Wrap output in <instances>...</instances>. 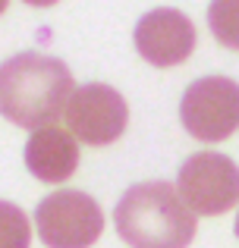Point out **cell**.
I'll return each mask as SVG.
<instances>
[{
  "mask_svg": "<svg viewBox=\"0 0 239 248\" xmlns=\"http://www.w3.org/2000/svg\"><path fill=\"white\" fill-rule=\"evenodd\" d=\"M208 29L223 47L239 50V0H211Z\"/></svg>",
  "mask_w": 239,
  "mask_h": 248,
  "instance_id": "9c48e42d",
  "label": "cell"
},
{
  "mask_svg": "<svg viewBox=\"0 0 239 248\" xmlns=\"http://www.w3.org/2000/svg\"><path fill=\"white\" fill-rule=\"evenodd\" d=\"M25 167L38 182H66L79 167V145L73 132L60 126L35 129L32 139L25 141Z\"/></svg>",
  "mask_w": 239,
  "mask_h": 248,
  "instance_id": "ba28073f",
  "label": "cell"
},
{
  "mask_svg": "<svg viewBox=\"0 0 239 248\" xmlns=\"http://www.w3.org/2000/svg\"><path fill=\"white\" fill-rule=\"evenodd\" d=\"M179 120L198 141H223L239 129V82L227 76H205L186 88Z\"/></svg>",
  "mask_w": 239,
  "mask_h": 248,
  "instance_id": "5b68a950",
  "label": "cell"
},
{
  "mask_svg": "<svg viewBox=\"0 0 239 248\" xmlns=\"http://www.w3.org/2000/svg\"><path fill=\"white\" fill-rule=\"evenodd\" d=\"M63 116H66L73 139L85 141L92 148H104L113 145L126 132L129 107L117 88H111L104 82H88L73 91Z\"/></svg>",
  "mask_w": 239,
  "mask_h": 248,
  "instance_id": "8992f818",
  "label": "cell"
},
{
  "mask_svg": "<svg viewBox=\"0 0 239 248\" xmlns=\"http://www.w3.org/2000/svg\"><path fill=\"white\" fill-rule=\"evenodd\" d=\"M113 226L129 248H189L195 239V214L167 179L126 188L113 207Z\"/></svg>",
  "mask_w": 239,
  "mask_h": 248,
  "instance_id": "7a4b0ae2",
  "label": "cell"
},
{
  "mask_svg": "<svg viewBox=\"0 0 239 248\" xmlns=\"http://www.w3.org/2000/svg\"><path fill=\"white\" fill-rule=\"evenodd\" d=\"M25 3H29V6H54L57 0H25Z\"/></svg>",
  "mask_w": 239,
  "mask_h": 248,
  "instance_id": "8fae6325",
  "label": "cell"
},
{
  "mask_svg": "<svg viewBox=\"0 0 239 248\" xmlns=\"http://www.w3.org/2000/svg\"><path fill=\"white\" fill-rule=\"evenodd\" d=\"M38 239L48 248H88L101 239L104 214L92 195L79 188L50 192L35 207Z\"/></svg>",
  "mask_w": 239,
  "mask_h": 248,
  "instance_id": "3957f363",
  "label": "cell"
},
{
  "mask_svg": "<svg viewBox=\"0 0 239 248\" xmlns=\"http://www.w3.org/2000/svg\"><path fill=\"white\" fill-rule=\"evenodd\" d=\"M233 230H236V236H239V217H236V226H233Z\"/></svg>",
  "mask_w": 239,
  "mask_h": 248,
  "instance_id": "4fadbf2b",
  "label": "cell"
},
{
  "mask_svg": "<svg viewBox=\"0 0 239 248\" xmlns=\"http://www.w3.org/2000/svg\"><path fill=\"white\" fill-rule=\"evenodd\" d=\"M76 91L63 60L38 50L16 54L0 66V113L22 129L54 126Z\"/></svg>",
  "mask_w": 239,
  "mask_h": 248,
  "instance_id": "6da1fadb",
  "label": "cell"
},
{
  "mask_svg": "<svg viewBox=\"0 0 239 248\" xmlns=\"http://www.w3.org/2000/svg\"><path fill=\"white\" fill-rule=\"evenodd\" d=\"M6 6H10V0H0V16L6 13Z\"/></svg>",
  "mask_w": 239,
  "mask_h": 248,
  "instance_id": "7c38bea8",
  "label": "cell"
},
{
  "mask_svg": "<svg viewBox=\"0 0 239 248\" xmlns=\"http://www.w3.org/2000/svg\"><path fill=\"white\" fill-rule=\"evenodd\" d=\"M195 25L186 13L173 10V6H158V10L145 13L135 25V50L145 63L151 66H179L192 57L195 50Z\"/></svg>",
  "mask_w": 239,
  "mask_h": 248,
  "instance_id": "52a82bcc",
  "label": "cell"
},
{
  "mask_svg": "<svg viewBox=\"0 0 239 248\" xmlns=\"http://www.w3.org/2000/svg\"><path fill=\"white\" fill-rule=\"evenodd\" d=\"M176 192L192 214H227L239 204V167L227 154L198 151L179 167Z\"/></svg>",
  "mask_w": 239,
  "mask_h": 248,
  "instance_id": "277c9868",
  "label": "cell"
},
{
  "mask_svg": "<svg viewBox=\"0 0 239 248\" xmlns=\"http://www.w3.org/2000/svg\"><path fill=\"white\" fill-rule=\"evenodd\" d=\"M32 223L19 204L0 201V248H29Z\"/></svg>",
  "mask_w": 239,
  "mask_h": 248,
  "instance_id": "30bf717a",
  "label": "cell"
}]
</instances>
